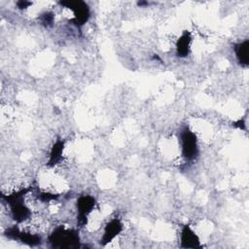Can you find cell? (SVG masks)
<instances>
[{"instance_id":"6da1fadb","label":"cell","mask_w":249,"mask_h":249,"mask_svg":"<svg viewBox=\"0 0 249 249\" xmlns=\"http://www.w3.org/2000/svg\"><path fill=\"white\" fill-rule=\"evenodd\" d=\"M31 192V188H23L9 195H2L3 201L10 207L11 215L17 223H22L31 217V210L25 204L24 197Z\"/></svg>"},{"instance_id":"7a4b0ae2","label":"cell","mask_w":249,"mask_h":249,"mask_svg":"<svg viewBox=\"0 0 249 249\" xmlns=\"http://www.w3.org/2000/svg\"><path fill=\"white\" fill-rule=\"evenodd\" d=\"M48 241L52 248L76 249L81 246L79 231L58 226L49 234Z\"/></svg>"},{"instance_id":"3957f363","label":"cell","mask_w":249,"mask_h":249,"mask_svg":"<svg viewBox=\"0 0 249 249\" xmlns=\"http://www.w3.org/2000/svg\"><path fill=\"white\" fill-rule=\"evenodd\" d=\"M181 155L186 161H194L199 155L198 139L196 134L189 127L184 126L179 132Z\"/></svg>"},{"instance_id":"277c9868","label":"cell","mask_w":249,"mask_h":249,"mask_svg":"<svg viewBox=\"0 0 249 249\" xmlns=\"http://www.w3.org/2000/svg\"><path fill=\"white\" fill-rule=\"evenodd\" d=\"M59 5L67 8L73 14L70 21L78 28L87 23L90 18V9L85 1L81 0H65L59 1Z\"/></svg>"},{"instance_id":"5b68a950","label":"cell","mask_w":249,"mask_h":249,"mask_svg":"<svg viewBox=\"0 0 249 249\" xmlns=\"http://www.w3.org/2000/svg\"><path fill=\"white\" fill-rule=\"evenodd\" d=\"M4 235L9 239H12L15 241H19L20 243L25 244L30 247L39 246L43 242L42 237L39 234L21 231V230H19V228L17 225L7 228L4 231Z\"/></svg>"},{"instance_id":"8992f818","label":"cell","mask_w":249,"mask_h":249,"mask_svg":"<svg viewBox=\"0 0 249 249\" xmlns=\"http://www.w3.org/2000/svg\"><path fill=\"white\" fill-rule=\"evenodd\" d=\"M96 205V199L90 195H82L76 200L77 223L80 227H84L88 223L89 214Z\"/></svg>"},{"instance_id":"52a82bcc","label":"cell","mask_w":249,"mask_h":249,"mask_svg":"<svg viewBox=\"0 0 249 249\" xmlns=\"http://www.w3.org/2000/svg\"><path fill=\"white\" fill-rule=\"evenodd\" d=\"M124 230V224L119 217L112 218L104 227L102 236L100 238V245L106 246L112 242Z\"/></svg>"},{"instance_id":"ba28073f","label":"cell","mask_w":249,"mask_h":249,"mask_svg":"<svg viewBox=\"0 0 249 249\" xmlns=\"http://www.w3.org/2000/svg\"><path fill=\"white\" fill-rule=\"evenodd\" d=\"M201 242L199 236L188 224L184 225L180 232V247L187 249L201 248Z\"/></svg>"},{"instance_id":"9c48e42d","label":"cell","mask_w":249,"mask_h":249,"mask_svg":"<svg viewBox=\"0 0 249 249\" xmlns=\"http://www.w3.org/2000/svg\"><path fill=\"white\" fill-rule=\"evenodd\" d=\"M192 41H193V38H192L191 32L188 30L183 31L181 36L178 38L175 46L176 48L175 53L179 58H185L189 55L191 52Z\"/></svg>"},{"instance_id":"30bf717a","label":"cell","mask_w":249,"mask_h":249,"mask_svg":"<svg viewBox=\"0 0 249 249\" xmlns=\"http://www.w3.org/2000/svg\"><path fill=\"white\" fill-rule=\"evenodd\" d=\"M64 147H65V141L61 138H58L57 140H55V142L52 145V148L49 154V159L47 161V165L49 167H53L61 161Z\"/></svg>"},{"instance_id":"8fae6325","label":"cell","mask_w":249,"mask_h":249,"mask_svg":"<svg viewBox=\"0 0 249 249\" xmlns=\"http://www.w3.org/2000/svg\"><path fill=\"white\" fill-rule=\"evenodd\" d=\"M233 52L236 60L242 67L249 65V40L245 39L233 45Z\"/></svg>"},{"instance_id":"7c38bea8","label":"cell","mask_w":249,"mask_h":249,"mask_svg":"<svg viewBox=\"0 0 249 249\" xmlns=\"http://www.w3.org/2000/svg\"><path fill=\"white\" fill-rule=\"evenodd\" d=\"M37 197L39 200H41L42 202H51L53 200H57L59 198V195L58 194H53V193H50V192H45V191H38L36 193Z\"/></svg>"},{"instance_id":"4fadbf2b","label":"cell","mask_w":249,"mask_h":249,"mask_svg":"<svg viewBox=\"0 0 249 249\" xmlns=\"http://www.w3.org/2000/svg\"><path fill=\"white\" fill-rule=\"evenodd\" d=\"M53 19H54V15L52 12H45V13L41 14L39 17V20H40L41 24L44 25L45 27L53 26Z\"/></svg>"},{"instance_id":"5bb4252c","label":"cell","mask_w":249,"mask_h":249,"mask_svg":"<svg viewBox=\"0 0 249 249\" xmlns=\"http://www.w3.org/2000/svg\"><path fill=\"white\" fill-rule=\"evenodd\" d=\"M32 5V2L30 1H25V0H21V1H18L17 2V6L18 9L20 10H25L27 8H29V6Z\"/></svg>"},{"instance_id":"9a60e30c","label":"cell","mask_w":249,"mask_h":249,"mask_svg":"<svg viewBox=\"0 0 249 249\" xmlns=\"http://www.w3.org/2000/svg\"><path fill=\"white\" fill-rule=\"evenodd\" d=\"M231 125L233 127H237L239 129H245V125L246 124H245V121L243 119H239V120H237L235 122H232Z\"/></svg>"}]
</instances>
